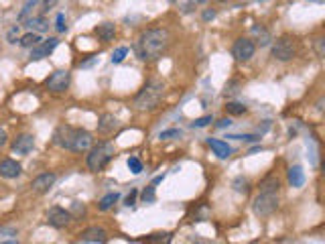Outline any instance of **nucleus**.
<instances>
[{"label":"nucleus","instance_id":"1","mask_svg":"<svg viewBox=\"0 0 325 244\" xmlns=\"http://www.w3.org/2000/svg\"><path fill=\"white\" fill-rule=\"evenodd\" d=\"M171 45V33L162 27H154L144 31L136 41V55L140 61H156L165 55Z\"/></svg>","mask_w":325,"mask_h":244},{"label":"nucleus","instance_id":"2","mask_svg":"<svg viewBox=\"0 0 325 244\" xmlns=\"http://www.w3.org/2000/svg\"><path fill=\"white\" fill-rule=\"evenodd\" d=\"M162 96H165V86H162V82L150 79L134 96V108L136 110H154V108H158Z\"/></svg>","mask_w":325,"mask_h":244},{"label":"nucleus","instance_id":"3","mask_svg":"<svg viewBox=\"0 0 325 244\" xmlns=\"http://www.w3.org/2000/svg\"><path fill=\"white\" fill-rule=\"evenodd\" d=\"M112 159H114V144L112 142H98L96 146H92V149H90L86 163H88V169L90 171L98 173V171H102L108 163H110Z\"/></svg>","mask_w":325,"mask_h":244},{"label":"nucleus","instance_id":"4","mask_svg":"<svg viewBox=\"0 0 325 244\" xmlns=\"http://www.w3.org/2000/svg\"><path fill=\"white\" fill-rule=\"evenodd\" d=\"M279 208V193H268V191H260L254 202H252V212L258 218H268L273 216Z\"/></svg>","mask_w":325,"mask_h":244},{"label":"nucleus","instance_id":"5","mask_svg":"<svg viewBox=\"0 0 325 244\" xmlns=\"http://www.w3.org/2000/svg\"><path fill=\"white\" fill-rule=\"evenodd\" d=\"M297 55V45L291 35H283L273 45V57L277 61H291Z\"/></svg>","mask_w":325,"mask_h":244},{"label":"nucleus","instance_id":"6","mask_svg":"<svg viewBox=\"0 0 325 244\" xmlns=\"http://www.w3.org/2000/svg\"><path fill=\"white\" fill-rule=\"evenodd\" d=\"M77 132H79V128H73L69 124H61V126H57L55 134H53V142H55L57 146H61V149H65V151H73Z\"/></svg>","mask_w":325,"mask_h":244},{"label":"nucleus","instance_id":"7","mask_svg":"<svg viewBox=\"0 0 325 244\" xmlns=\"http://www.w3.org/2000/svg\"><path fill=\"white\" fill-rule=\"evenodd\" d=\"M69 82H71V73L67 69H59L55 73H51L47 79H45V86L49 92L53 94H63L67 88H69Z\"/></svg>","mask_w":325,"mask_h":244},{"label":"nucleus","instance_id":"8","mask_svg":"<svg viewBox=\"0 0 325 244\" xmlns=\"http://www.w3.org/2000/svg\"><path fill=\"white\" fill-rule=\"evenodd\" d=\"M256 51V45L252 39H246V37H240L234 47H232V55L236 57V61H248Z\"/></svg>","mask_w":325,"mask_h":244},{"label":"nucleus","instance_id":"9","mask_svg":"<svg viewBox=\"0 0 325 244\" xmlns=\"http://www.w3.org/2000/svg\"><path fill=\"white\" fill-rule=\"evenodd\" d=\"M71 220H73L71 212H67V210L59 208V206L51 208V210L47 212V222H49L53 228H65V226H69Z\"/></svg>","mask_w":325,"mask_h":244},{"label":"nucleus","instance_id":"10","mask_svg":"<svg viewBox=\"0 0 325 244\" xmlns=\"http://www.w3.org/2000/svg\"><path fill=\"white\" fill-rule=\"evenodd\" d=\"M57 45H59V39H55V37L47 39L45 43H39L37 47H33V49H31V61H39V59L49 57L53 51H55V47H57Z\"/></svg>","mask_w":325,"mask_h":244},{"label":"nucleus","instance_id":"11","mask_svg":"<svg viewBox=\"0 0 325 244\" xmlns=\"http://www.w3.org/2000/svg\"><path fill=\"white\" fill-rule=\"evenodd\" d=\"M11 146H13V153H17V155H29L35 146V136L33 134H19Z\"/></svg>","mask_w":325,"mask_h":244},{"label":"nucleus","instance_id":"12","mask_svg":"<svg viewBox=\"0 0 325 244\" xmlns=\"http://www.w3.org/2000/svg\"><path fill=\"white\" fill-rule=\"evenodd\" d=\"M23 173V167L21 163L13 161V159H3L0 161V177H5V179H15Z\"/></svg>","mask_w":325,"mask_h":244},{"label":"nucleus","instance_id":"13","mask_svg":"<svg viewBox=\"0 0 325 244\" xmlns=\"http://www.w3.org/2000/svg\"><path fill=\"white\" fill-rule=\"evenodd\" d=\"M55 179H57V175H55V173H41L39 177H35V179H33L31 187H33L35 191H39V193H45V191H49V189L53 187Z\"/></svg>","mask_w":325,"mask_h":244},{"label":"nucleus","instance_id":"14","mask_svg":"<svg viewBox=\"0 0 325 244\" xmlns=\"http://www.w3.org/2000/svg\"><path fill=\"white\" fill-rule=\"evenodd\" d=\"M108 240V234L104 228L100 226H92V228H86L82 232V242H98V244H106Z\"/></svg>","mask_w":325,"mask_h":244},{"label":"nucleus","instance_id":"15","mask_svg":"<svg viewBox=\"0 0 325 244\" xmlns=\"http://www.w3.org/2000/svg\"><path fill=\"white\" fill-rule=\"evenodd\" d=\"M94 35L102 41V43H108V41H112L116 37V25L114 23H102L94 29Z\"/></svg>","mask_w":325,"mask_h":244},{"label":"nucleus","instance_id":"16","mask_svg":"<svg viewBox=\"0 0 325 244\" xmlns=\"http://www.w3.org/2000/svg\"><path fill=\"white\" fill-rule=\"evenodd\" d=\"M207 144L211 146V151L218 155L220 159H228L232 155V146L226 142V140H220V138H207Z\"/></svg>","mask_w":325,"mask_h":244},{"label":"nucleus","instance_id":"17","mask_svg":"<svg viewBox=\"0 0 325 244\" xmlns=\"http://www.w3.org/2000/svg\"><path fill=\"white\" fill-rule=\"evenodd\" d=\"M118 128V120L114 114H102L98 120V132L100 134H110Z\"/></svg>","mask_w":325,"mask_h":244},{"label":"nucleus","instance_id":"18","mask_svg":"<svg viewBox=\"0 0 325 244\" xmlns=\"http://www.w3.org/2000/svg\"><path fill=\"white\" fill-rule=\"evenodd\" d=\"M90 144H92V134L88 130H82L77 132V138H75V144H73V153H84L90 149Z\"/></svg>","mask_w":325,"mask_h":244},{"label":"nucleus","instance_id":"19","mask_svg":"<svg viewBox=\"0 0 325 244\" xmlns=\"http://www.w3.org/2000/svg\"><path fill=\"white\" fill-rule=\"evenodd\" d=\"M25 23H27V27L31 29V33H43V31L49 29V23H47V19H45L43 15L31 17V19H27Z\"/></svg>","mask_w":325,"mask_h":244},{"label":"nucleus","instance_id":"20","mask_svg":"<svg viewBox=\"0 0 325 244\" xmlns=\"http://www.w3.org/2000/svg\"><path fill=\"white\" fill-rule=\"evenodd\" d=\"M260 191H268V193H279V187H281V181L277 175H268L260 181Z\"/></svg>","mask_w":325,"mask_h":244},{"label":"nucleus","instance_id":"21","mask_svg":"<svg viewBox=\"0 0 325 244\" xmlns=\"http://www.w3.org/2000/svg\"><path fill=\"white\" fill-rule=\"evenodd\" d=\"M289 183L293 187H303V183H305V171H303V167L295 165V167L289 169Z\"/></svg>","mask_w":325,"mask_h":244},{"label":"nucleus","instance_id":"22","mask_svg":"<svg viewBox=\"0 0 325 244\" xmlns=\"http://www.w3.org/2000/svg\"><path fill=\"white\" fill-rule=\"evenodd\" d=\"M39 7H41V0H27V3L23 5V9H21V13H19V23H25L29 19V15Z\"/></svg>","mask_w":325,"mask_h":244},{"label":"nucleus","instance_id":"23","mask_svg":"<svg viewBox=\"0 0 325 244\" xmlns=\"http://www.w3.org/2000/svg\"><path fill=\"white\" fill-rule=\"evenodd\" d=\"M252 35H256V39H258L256 43H258L260 47H266V45L270 43V33H268L262 25H254V27H252Z\"/></svg>","mask_w":325,"mask_h":244},{"label":"nucleus","instance_id":"24","mask_svg":"<svg viewBox=\"0 0 325 244\" xmlns=\"http://www.w3.org/2000/svg\"><path fill=\"white\" fill-rule=\"evenodd\" d=\"M118 198H120L118 193H108V195H104V198L98 202V210L100 212H108V210H110L118 202Z\"/></svg>","mask_w":325,"mask_h":244},{"label":"nucleus","instance_id":"25","mask_svg":"<svg viewBox=\"0 0 325 244\" xmlns=\"http://www.w3.org/2000/svg\"><path fill=\"white\" fill-rule=\"evenodd\" d=\"M169 242H171L169 232H156V234L146 236V240H144V244H169Z\"/></svg>","mask_w":325,"mask_h":244},{"label":"nucleus","instance_id":"26","mask_svg":"<svg viewBox=\"0 0 325 244\" xmlns=\"http://www.w3.org/2000/svg\"><path fill=\"white\" fill-rule=\"evenodd\" d=\"M21 47H27V49H33V47H37L39 43H41V35L39 33H27V35H23L21 37Z\"/></svg>","mask_w":325,"mask_h":244},{"label":"nucleus","instance_id":"27","mask_svg":"<svg viewBox=\"0 0 325 244\" xmlns=\"http://www.w3.org/2000/svg\"><path fill=\"white\" fill-rule=\"evenodd\" d=\"M226 110H228V114H232V116H242V114H246V106L244 104H240V102H228L226 104Z\"/></svg>","mask_w":325,"mask_h":244},{"label":"nucleus","instance_id":"28","mask_svg":"<svg viewBox=\"0 0 325 244\" xmlns=\"http://www.w3.org/2000/svg\"><path fill=\"white\" fill-rule=\"evenodd\" d=\"M154 200H156V195H154V185L150 183V185H146L144 191H142V202H144V204H152Z\"/></svg>","mask_w":325,"mask_h":244},{"label":"nucleus","instance_id":"29","mask_svg":"<svg viewBox=\"0 0 325 244\" xmlns=\"http://www.w3.org/2000/svg\"><path fill=\"white\" fill-rule=\"evenodd\" d=\"M128 169H130L134 175L142 173V161H140L138 157H130V159H128Z\"/></svg>","mask_w":325,"mask_h":244},{"label":"nucleus","instance_id":"30","mask_svg":"<svg viewBox=\"0 0 325 244\" xmlns=\"http://www.w3.org/2000/svg\"><path fill=\"white\" fill-rule=\"evenodd\" d=\"M126 53H128V47H118L116 51L112 53V63H120L126 57Z\"/></svg>","mask_w":325,"mask_h":244},{"label":"nucleus","instance_id":"31","mask_svg":"<svg viewBox=\"0 0 325 244\" xmlns=\"http://www.w3.org/2000/svg\"><path fill=\"white\" fill-rule=\"evenodd\" d=\"M228 138H236V140H248V142H256V140H260V136H258V134H230Z\"/></svg>","mask_w":325,"mask_h":244},{"label":"nucleus","instance_id":"32","mask_svg":"<svg viewBox=\"0 0 325 244\" xmlns=\"http://www.w3.org/2000/svg\"><path fill=\"white\" fill-rule=\"evenodd\" d=\"M211 122V116H201V118H195L193 122H191V126L193 128H203V126H207Z\"/></svg>","mask_w":325,"mask_h":244},{"label":"nucleus","instance_id":"33","mask_svg":"<svg viewBox=\"0 0 325 244\" xmlns=\"http://www.w3.org/2000/svg\"><path fill=\"white\" fill-rule=\"evenodd\" d=\"M179 134H181V132H179L177 128H171V130H162V132H160V138H162V140H169V138H175V136H179Z\"/></svg>","mask_w":325,"mask_h":244},{"label":"nucleus","instance_id":"34","mask_svg":"<svg viewBox=\"0 0 325 244\" xmlns=\"http://www.w3.org/2000/svg\"><path fill=\"white\" fill-rule=\"evenodd\" d=\"M57 5V0H41V13H47V11H51L53 7H55Z\"/></svg>","mask_w":325,"mask_h":244},{"label":"nucleus","instance_id":"35","mask_svg":"<svg viewBox=\"0 0 325 244\" xmlns=\"http://www.w3.org/2000/svg\"><path fill=\"white\" fill-rule=\"evenodd\" d=\"M67 31V25H65V15H57V33H65Z\"/></svg>","mask_w":325,"mask_h":244},{"label":"nucleus","instance_id":"36","mask_svg":"<svg viewBox=\"0 0 325 244\" xmlns=\"http://www.w3.org/2000/svg\"><path fill=\"white\" fill-rule=\"evenodd\" d=\"M17 37H19V25H17V27H13V29L9 31L7 39H9V43H17Z\"/></svg>","mask_w":325,"mask_h":244},{"label":"nucleus","instance_id":"37","mask_svg":"<svg viewBox=\"0 0 325 244\" xmlns=\"http://www.w3.org/2000/svg\"><path fill=\"white\" fill-rule=\"evenodd\" d=\"M234 185H236V189H238V191H244V193L248 191V181H246V179H242V177H240V179H236V183H234Z\"/></svg>","mask_w":325,"mask_h":244},{"label":"nucleus","instance_id":"38","mask_svg":"<svg viewBox=\"0 0 325 244\" xmlns=\"http://www.w3.org/2000/svg\"><path fill=\"white\" fill-rule=\"evenodd\" d=\"M136 195H138V191H136V189H132V191L126 195V206H134V202H136Z\"/></svg>","mask_w":325,"mask_h":244},{"label":"nucleus","instance_id":"39","mask_svg":"<svg viewBox=\"0 0 325 244\" xmlns=\"http://www.w3.org/2000/svg\"><path fill=\"white\" fill-rule=\"evenodd\" d=\"M323 43H325V41H323L321 37L315 41V49H317V55H319V57H323V55H325V51H323Z\"/></svg>","mask_w":325,"mask_h":244},{"label":"nucleus","instance_id":"40","mask_svg":"<svg viewBox=\"0 0 325 244\" xmlns=\"http://www.w3.org/2000/svg\"><path fill=\"white\" fill-rule=\"evenodd\" d=\"M203 21H211V19H215V11L213 9H207V11H203Z\"/></svg>","mask_w":325,"mask_h":244},{"label":"nucleus","instance_id":"41","mask_svg":"<svg viewBox=\"0 0 325 244\" xmlns=\"http://www.w3.org/2000/svg\"><path fill=\"white\" fill-rule=\"evenodd\" d=\"M7 140H9V136H7V132H5L3 128H0V149H3V146L7 144Z\"/></svg>","mask_w":325,"mask_h":244},{"label":"nucleus","instance_id":"42","mask_svg":"<svg viewBox=\"0 0 325 244\" xmlns=\"http://www.w3.org/2000/svg\"><path fill=\"white\" fill-rule=\"evenodd\" d=\"M232 124V120L230 118H222V120H218V128H226V126H230Z\"/></svg>","mask_w":325,"mask_h":244},{"label":"nucleus","instance_id":"43","mask_svg":"<svg viewBox=\"0 0 325 244\" xmlns=\"http://www.w3.org/2000/svg\"><path fill=\"white\" fill-rule=\"evenodd\" d=\"M191 3H195V5H205L207 0H191Z\"/></svg>","mask_w":325,"mask_h":244},{"label":"nucleus","instance_id":"44","mask_svg":"<svg viewBox=\"0 0 325 244\" xmlns=\"http://www.w3.org/2000/svg\"><path fill=\"white\" fill-rule=\"evenodd\" d=\"M7 244H17V242H7Z\"/></svg>","mask_w":325,"mask_h":244}]
</instances>
